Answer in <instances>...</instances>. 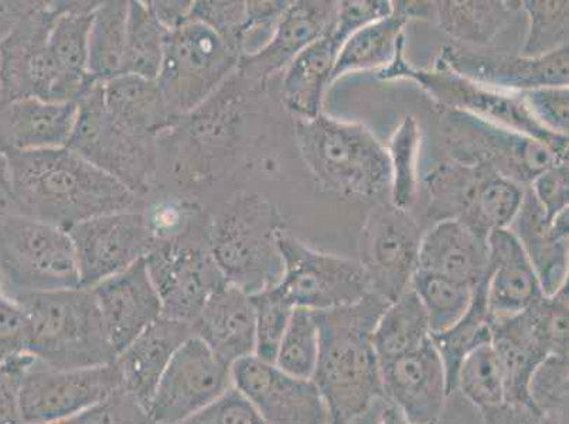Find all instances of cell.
<instances>
[{
  "mask_svg": "<svg viewBox=\"0 0 569 424\" xmlns=\"http://www.w3.org/2000/svg\"><path fill=\"white\" fill-rule=\"evenodd\" d=\"M122 387L116 362L91 369H56L26 353L19 375L24 424H57Z\"/></svg>",
  "mask_w": 569,
  "mask_h": 424,
  "instance_id": "obj_14",
  "label": "cell"
},
{
  "mask_svg": "<svg viewBox=\"0 0 569 424\" xmlns=\"http://www.w3.org/2000/svg\"><path fill=\"white\" fill-rule=\"evenodd\" d=\"M9 190V165L8 158L0 153V191Z\"/></svg>",
  "mask_w": 569,
  "mask_h": 424,
  "instance_id": "obj_63",
  "label": "cell"
},
{
  "mask_svg": "<svg viewBox=\"0 0 569 424\" xmlns=\"http://www.w3.org/2000/svg\"><path fill=\"white\" fill-rule=\"evenodd\" d=\"M139 210L154 244L179 241L209 231L210 212L190 196L158 194L154 199L142 200Z\"/></svg>",
  "mask_w": 569,
  "mask_h": 424,
  "instance_id": "obj_39",
  "label": "cell"
},
{
  "mask_svg": "<svg viewBox=\"0 0 569 424\" xmlns=\"http://www.w3.org/2000/svg\"><path fill=\"white\" fill-rule=\"evenodd\" d=\"M391 13L392 2L390 0H348V2H339L332 33L343 46L351 34L377 22V20L390 17Z\"/></svg>",
  "mask_w": 569,
  "mask_h": 424,
  "instance_id": "obj_54",
  "label": "cell"
},
{
  "mask_svg": "<svg viewBox=\"0 0 569 424\" xmlns=\"http://www.w3.org/2000/svg\"><path fill=\"white\" fill-rule=\"evenodd\" d=\"M57 424H152L147 406L131 393L119 387L106 400L86 408L79 415Z\"/></svg>",
  "mask_w": 569,
  "mask_h": 424,
  "instance_id": "obj_51",
  "label": "cell"
},
{
  "mask_svg": "<svg viewBox=\"0 0 569 424\" xmlns=\"http://www.w3.org/2000/svg\"><path fill=\"white\" fill-rule=\"evenodd\" d=\"M66 148L126 185L138 199H147L157 184L159 142L138 137L113 121L103 102L102 82L77 102L74 128Z\"/></svg>",
  "mask_w": 569,
  "mask_h": 424,
  "instance_id": "obj_9",
  "label": "cell"
},
{
  "mask_svg": "<svg viewBox=\"0 0 569 424\" xmlns=\"http://www.w3.org/2000/svg\"><path fill=\"white\" fill-rule=\"evenodd\" d=\"M26 322V353L56 369L111 364L117 354L91 289L22 294L12 299Z\"/></svg>",
  "mask_w": 569,
  "mask_h": 424,
  "instance_id": "obj_5",
  "label": "cell"
},
{
  "mask_svg": "<svg viewBox=\"0 0 569 424\" xmlns=\"http://www.w3.org/2000/svg\"><path fill=\"white\" fill-rule=\"evenodd\" d=\"M568 356H547L529 382V401L542 415L568 424Z\"/></svg>",
  "mask_w": 569,
  "mask_h": 424,
  "instance_id": "obj_46",
  "label": "cell"
},
{
  "mask_svg": "<svg viewBox=\"0 0 569 424\" xmlns=\"http://www.w3.org/2000/svg\"><path fill=\"white\" fill-rule=\"evenodd\" d=\"M80 286L69 232L20 214L0 191V292L9 299Z\"/></svg>",
  "mask_w": 569,
  "mask_h": 424,
  "instance_id": "obj_6",
  "label": "cell"
},
{
  "mask_svg": "<svg viewBox=\"0 0 569 424\" xmlns=\"http://www.w3.org/2000/svg\"><path fill=\"white\" fill-rule=\"evenodd\" d=\"M527 110L547 131L568 137L569 90L568 87H547L522 92Z\"/></svg>",
  "mask_w": 569,
  "mask_h": 424,
  "instance_id": "obj_52",
  "label": "cell"
},
{
  "mask_svg": "<svg viewBox=\"0 0 569 424\" xmlns=\"http://www.w3.org/2000/svg\"><path fill=\"white\" fill-rule=\"evenodd\" d=\"M421 137V127L417 118L403 117L387 149L391 170L390 203L403 211L412 210L421 188V178H419Z\"/></svg>",
  "mask_w": 569,
  "mask_h": 424,
  "instance_id": "obj_41",
  "label": "cell"
},
{
  "mask_svg": "<svg viewBox=\"0 0 569 424\" xmlns=\"http://www.w3.org/2000/svg\"><path fill=\"white\" fill-rule=\"evenodd\" d=\"M191 20L204 24L241 57V36L246 23V2L199 0L193 2Z\"/></svg>",
  "mask_w": 569,
  "mask_h": 424,
  "instance_id": "obj_49",
  "label": "cell"
},
{
  "mask_svg": "<svg viewBox=\"0 0 569 424\" xmlns=\"http://www.w3.org/2000/svg\"><path fill=\"white\" fill-rule=\"evenodd\" d=\"M568 216L566 210L548 220L531 190L526 188L520 209L509 225L535 267L545 296H552L568 284Z\"/></svg>",
  "mask_w": 569,
  "mask_h": 424,
  "instance_id": "obj_24",
  "label": "cell"
},
{
  "mask_svg": "<svg viewBox=\"0 0 569 424\" xmlns=\"http://www.w3.org/2000/svg\"><path fill=\"white\" fill-rule=\"evenodd\" d=\"M168 32L154 18L148 2H129L123 74L157 80L162 67Z\"/></svg>",
  "mask_w": 569,
  "mask_h": 424,
  "instance_id": "obj_40",
  "label": "cell"
},
{
  "mask_svg": "<svg viewBox=\"0 0 569 424\" xmlns=\"http://www.w3.org/2000/svg\"><path fill=\"white\" fill-rule=\"evenodd\" d=\"M281 212L267 195L236 191L210 212L209 248L222 279L252 296L281 281Z\"/></svg>",
  "mask_w": 569,
  "mask_h": 424,
  "instance_id": "obj_3",
  "label": "cell"
},
{
  "mask_svg": "<svg viewBox=\"0 0 569 424\" xmlns=\"http://www.w3.org/2000/svg\"><path fill=\"white\" fill-rule=\"evenodd\" d=\"M14 210L69 231L96 216L141 209L142 200L69 148L8 157Z\"/></svg>",
  "mask_w": 569,
  "mask_h": 424,
  "instance_id": "obj_2",
  "label": "cell"
},
{
  "mask_svg": "<svg viewBox=\"0 0 569 424\" xmlns=\"http://www.w3.org/2000/svg\"><path fill=\"white\" fill-rule=\"evenodd\" d=\"M287 0H250L246 2V23L241 36V59L257 54L271 40L279 20L291 7Z\"/></svg>",
  "mask_w": 569,
  "mask_h": 424,
  "instance_id": "obj_50",
  "label": "cell"
},
{
  "mask_svg": "<svg viewBox=\"0 0 569 424\" xmlns=\"http://www.w3.org/2000/svg\"><path fill=\"white\" fill-rule=\"evenodd\" d=\"M529 189L538 204L545 210L547 219L552 220L560 212L568 210L569 181L568 163H557L538 174Z\"/></svg>",
  "mask_w": 569,
  "mask_h": 424,
  "instance_id": "obj_55",
  "label": "cell"
},
{
  "mask_svg": "<svg viewBox=\"0 0 569 424\" xmlns=\"http://www.w3.org/2000/svg\"><path fill=\"white\" fill-rule=\"evenodd\" d=\"M410 23L392 3V13L377 22L366 26L351 34L339 51L336 61L332 84L350 72L382 70L395 60L403 40V26Z\"/></svg>",
  "mask_w": 569,
  "mask_h": 424,
  "instance_id": "obj_34",
  "label": "cell"
},
{
  "mask_svg": "<svg viewBox=\"0 0 569 424\" xmlns=\"http://www.w3.org/2000/svg\"><path fill=\"white\" fill-rule=\"evenodd\" d=\"M519 10L520 2H503V0L436 2L439 29L457 41V46L470 49H489Z\"/></svg>",
  "mask_w": 569,
  "mask_h": 424,
  "instance_id": "obj_33",
  "label": "cell"
},
{
  "mask_svg": "<svg viewBox=\"0 0 569 424\" xmlns=\"http://www.w3.org/2000/svg\"><path fill=\"white\" fill-rule=\"evenodd\" d=\"M102 91L113 121L138 137L159 142L183 121L169 110L157 80L122 74L102 82Z\"/></svg>",
  "mask_w": 569,
  "mask_h": 424,
  "instance_id": "obj_30",
  "label": "cell"
},
{
  "mask_svg": "<svg viewBox=\"0 0 569 424\" xmlns=\"http://www.w3.org/2000/svg\"><path fill=\"white\" fill-rule=\"evenodd\" d=\"M232 385L266 424H332L322 393L312 380L279 370L256 355L231 366Z\"/></svg>",
  "mask_w": 569,
  "mask_h": 424,
  "instance_id": "obj_20",
  "label": "cell"
},
{
  "mask_svg": "<svg viewBox=\"0 0 569 424\" xmlns=\"http://www.w3.org/2000/svg\"><path fill=\"white\" fill-rule=\"evenodd\" d=\"M417 271L436 273L475 289L488 276V236L459 221H438L423 232Z\"/></svg>",
  "mask_w": 569,
  "mask_h": 424,
  "instance_id": "obj_26",
  "label": "cell"
},
{
  "mask_svg": "<svg viewBox=\"0 0 569 424\" xmlns=\"http://www.w3.org/2000/svg\"><path fill=\"white\" fill-rule=\"evenodd\" d=\"M98 4L53 2L57 17L49 33V51L57 67L76 79H92L88 72V34Z\"/></svg>",
  "mask_w": 569,
  "mask_h": 424,
  "instance_id": "obj_37",
  "label": "cell"
},
{
  "mask_svg": "<svg viewBox=\"0 0 569 424\" xmlns=\"http://www.w3.org/2000/svg\"><path fill=\"white\" fill-rule=\"evenodd\" d=\"M439 133L445 158L489 169L521 188L551 165L567 163L536 139L469 113L442 110Z\"/></svg>",
  "mask_w": 569,
  "mask_h": 424,
  "instance_id": "obj_11",
  "label": "cell"
},
{
  "mask_svg": "<svg viewBox=\"0 0 569 424\" xmlns=\"http://www.w3.org/2000/svg\"><path fill=\"white\" fill-rule=\"evenodd\" d=\"M411 289L426 310L431 333L438 334L452 327L467 313L476 287L436 273L417 271Z\"/></svg>",
  "mask_w": 569,
  "mask_h": 424,
  "instance_id": "obj_42",
  "label": "cell"
},
{
  "mask_svg": "<svg viewBox=\"0 0 569 424\" xmlns=\"http://www.w3.org/2000/svg\"><path fill=\"white\" fill-rule=\"evenodd\" d=\"M193 337L190 324L159 317L117 355L123 390L147 406L173 356Z\"/></svg>",
  "mask_w": 569,
  "mask_h": 424,
  "instance_id": "obj_28",
  "label": "cell"
},
{
  "mask_svg": "<svg viewBox=\"0 0 569 424\" xmlns=\"http://www.w3.org/2000/svg\"><path fill=\"white\" fill-rule=\"evenodd\" d=\"M387 300L370 292L349 306L313 312L319 356L312 381L332 424H377L388 402L372 333Z\"/></svg>",
  "mask_w": 569,
  "mask_h": 424,
  "instance_id": "obj_1",
  "label": "cell"
},
{
  "mask_svg": "<svg viewBox=\"0 0 569 424\" xmlns=\"http://www.w3.org/2000/svg\"><path fill=\"white\" fill-rule=\"evenodd\" d=\"M408 20L429 19L436 14V2H392Z\"/></svg>",
  "mask_w": 569,
  "mask_h": 424,
  "instance_id": "obj_61",
  "label": "cell"
},
{
  "mask_svg": "<svg viewBox=\"0 0 569 424\" xmlns=\"http://www.w3.org/2000/svg\"><path fill=\"white\" fill-rule=\"evenodd\" d=\"M431 337L426 310L410 287L382 312L372 333V344L380 362H385L413 353Z\"/></svg>",
  "mask_w": 569,
  "mask_h": 424,
  "instance_id": "obj_35",
  "label": "cell"
},
{
  "mask_svg": "<svg viewBox=\"0 0 569 424\" xmlns=\"http://www.w3.org/2000/svg\"><path fill=\"white\" fill-rule=\"evenodd\" d=\"M382 392L412 424H438L449 396L447 372L432 337L413 353L380 362Z\"/></svg>",
  "mask_w": 569,
  "mask_h": 424,
  "instance_id": "obj_21",
  "label": "cell"
},
{
  "mask_svg": "<svg viewBox=\"0 0 569 424\" xmlns=\"http://www.w3.org/2000/svg\"><path fill=\"white\" fill-rule=\"evenodd\" d=\"M480 413L485 424H558L538 412L531 403L503 402Z\"/></svg>",
  "mask_w": 569,
  "mask_h": 424,
  "instance_id": "obj_58",
  "label": "cell"
},
{
  "mask_svg": "<svg viewBox=\"0 0 569 424\" xmlns=\"http://www.w3.org/2000/svg\"><path fill=\"white\" fill-rule=\"evenodd\" d=\"M341 43L332 30L315 41L283 71L281 100L298 121H310L323 113V97L332 75Z\"/></svg>",
  "mask_w": 569,
  "mask_h": 424,
  "instance_id": "obj_32",
  "label": "cell"
},
{
  "mask_svg": "<svg viewBox=\"0 0 569 424\" xmlns=\"http://www.w3.org/2000/svg\"><path fill=\"white\" fill-rule=\"evenodd\" d=\"M193 335L229 365L256 354V313L251 297L222 284L191 323Z\"/></svg>",
  "mask_w": 569,
  "mask_h": 424,
  "instance_id": "obj_27",
  "label": "cell"
},
{
  "mask_svg": "<svg viewBox=\"0 0 569 424\" xmlns=\"http://www.w3.org/2000/svg\"><path fill=\"white\" fill-rule=\"evenodd\" d=\"M536 333L548 355L568 356V284L552 296H542L527 307Z\"/></svg>",
  "mask_w": 569,
  "mask_h": 424,
  "instance_id": "obj_48",
  "label": "cell"
},
{
  "mask_svg": "<svg viewBox=\"0 0 569 424\" xmlns=\"http://www.w3.org/2000/svg\"><path fill=\"white\" fill-rule=\"evenodd\" d=\"M26 353V322L22 309L0 292V365Z\"/></svg>",
  "mask_w": 569,
  "mask_h": 424,
  "instance_id": "obj_56",
  "label": "cell"
},
{
  "mask_svg": "<svg viewBox=\"0 0 569 424\" xmlns=\"http://www.w3.org/2000/svg\"><path fill=\"white\" fill-rule=\"evenodd\" d=\"M77 103L0 97V153L4 157L66 148L74 128Z\"/></svg>",
  "mask_w": 569,
  "mask_h": 424,
  "instance_id": "obj_25",
  "label": "cell"
},
{
  "mask_svg": "<svg viewBox=\"0 0 569 424\" xmlns=\"http://www.w3.org/2000/svg\"><path fill=\"white\" fill-rule=\"evenodd\" d=\"M240 60L219 36L194 20L168 33L157 82L169 110L180 119L198 111L236 74Z\"/></svg>",
  "mask_w": 569,
  "mask_h": 424,
  "instance_id": "obj_10",
  "label": "cell"
},
{
  "mask_svg": "<svg viewBox=\"0 0 569 424\" xmlns=\"http://www.w3.org/2000/svg\"><path fill=\"white\" fill-rule=\"evenodd\" d=\"M46 2H0V41L33 17L44 7Z\"/></svg>",
  "mask_w": 569,
  "mask_h": 424,
  "instance_id": "obj_60",
  "label": "cell"
},
{
  "mask_svg": "<svg viewBox=\"0 0 569 424\" xmlns=\"http://www.w3.org/2000/svg\"><path fill=\"white\" fill-rule=\"evenodd\" d=\"M154 18L168 33L182 28L191 20V0H149Z\"/></svg>",
  "mask_w": 569,
  "mask_h": 424,
  "instance_id": "obj_59",
  "label": "cell"
},
{
  "mask_svg": "<svg viewBox=\"0 0 569 424\" xmlns=\"http://www.w3.org/2000/svg\"><path fill=\"white\" fill-rule=\"evenodd\" d=\"M490 319L488 276H486L485 281L476 286L467 313L452 327L442 333L432 334L433 344L437 346L445 372H447L449 395L455 392V381H457L458 370L465 356L472 353L478 346L490 343Z\"/></svg>",
  "mask_w": 569,
  "mask_h": 424,
  "instance_id": "obj_38",
  "label": "cell"
},
{
  "mask_svg": "<svg viewBox=\"0 0 569 424\" xmlns=\"http://www.w3.org/2000/svg\"><path fill=\"white\" fill-rule=\"evenodd\" d=\"M250 297L253 313H256V354L253 355L273 364L295 307L276 286L252 294Z\"/></svg>",
  "mask_w": 569,
  "mask_h": 424,
  "instance_id": "obj_47",
  "label": "cell"
},
{
  "mask_svg": "<svg viewBox=\"0 0 569 424\" xmlns=\"http://www.w3.org/2000/svg\"><path fill=\"white\" fill-rule=\"evenodd\" d=\"M278 245L283 272L276 287L295 309L325 312L349 306L371 292L359 261L313 250L287 232Z\"/></svg>",
  "mask_w": 569,
  "mask_h": 424,
  "instance_id": "obj_13",
  "label": "cell"
},
{
  "mask_svg": "<svg viewBox=\"0 0 569 424\" xmlns=\"http://www.w3.org/2000/svg\"><path fill=\"white\" fill-rule=\"evenodd\" d=\"M338 3L332 0L292 2L266 48L240 60L237 75L252 90H262L273 75L287 70L305 49L333 29Z\"/></svg>",
  "mask_w": 569,
  "mask_h": 424,
  "instance_id": "obj_22",
  "label": "cell"
},
{
  "mask_svg": "<svg viewBox=\"0 0 569 424\" xmlns=\"http://www.w3.org/2000/svg\"><path fill=\"white\" fill-rule=\"evenodd\" d=\"M423 232L410 211L390 201L376 204L360 232V265L372 293L388 303L411 287Z\"/></svg>",
  "mask_w": 569,
  "mask_h": 424,
  "instance_id": "obj_16",
  "label": "cell"
},
{
  "mask_svg": "<svg viewBox=\"0 0 569 424\" xmlns=\"http://www.w3.org/2000/svg\"><path fill=\"white\" fill-rule=\"evenodd\" d=\"M56 17L53 2H46L0 41V97L77 103L97 84L92 79L67 75L57 67L48 46Z\"/></svg>",
  "mask_w": 569,
  "mask_h": 424,
  "instance_id": "obj_12",
  "label": "cell"
},
{
  "mask_svg": "<svg viewBox=\"0 0 569 424\" xmlns=\"http://www.w3.org/2000/svg\"><path fill=\"white\" fill-rule=\"evenodd\" d=\"M305 164L325 190L349 200H390L391 170L387 149L371 129L320 113L295 123Z\"/></svg>",
  "mask_w": 569,
  "mask_h": 424,
  "instance_id": "obj_4",
  "label": "cell"
},
{
  "mask_svg": "<svg viewBox=\"0 0 569 424\" xmlns=\"http://www.w3.org/2000/svg\"><path fill=\"white\" fill-rule=\"evenodd\" d=\"M377 424H412L408 422L406 417L401 415L400 412L397 411L395 406L388 405L385 411H382L379 422Z\"/></svg>",
  "mask_w": 569,
  "mask_h": 424,
  "instance_id": "obj_62",
  "label": "cell"
},
{
  "mask_svg": "<svg viewBox=\"0 0 569 424\" xmlns=\"http://www.w3.org/2000/svg\"><path fill=\"white\" fill-rule=\"evenodd\" d=\"M67 232L74 245L80 286L86 289L143 261L154 246L139 209L96 216Z\"/></svg>",
  "mask_w": 569,
  "mask_h": 424,
  "instance_id": "obj_18",
  "label": "cell"
},
{
  "mask_svg": "<svg viewBox=\"0 0 569 424\" xmlns=\"http://www.w3.org/2000/svg\"><path fill=\"white\" fill-rule=\"evenodd\" d=\"M24 354L0 365V424H24L19 401V375Z\"/></svg>",
  "mask_w": 569,
  "mask_h": 424,
  "instance_id": "obj_57",
  "label": "cell"
},
{
  "mask_svg": "<svg viewBox=\"0 0 569 424\" xmlns=\"http://www.w3.org/2000/svg\"><path fill=\"white\" fill-rule=\"evenodd\" d=\"M455 391L462 392L479 411L506 402L503 376L491 343L480 345L465 356L455 381Z\"/></svg>",
  "mask_w": 569,
  "mask_h": 424,
  "instance_id": "obj_43",
  "label": "cell"
},
{
  "mask_svg": "<svg viewBox=\"0 0 569 424\" xmlns=\"http://www.w3.org/2000/svg\"><path fill=\"white\" fill-rule=\"evenodd\" d=\"M129 2H100L92 13L88 34V72L97 82L123 74Z\"/></svg>",
  "mask_w": 569,
  "mask_h": 424,
  "instance_id": "obj_36",
  "label": "cell"
},
{
  "mask_svg": "<svg viewBox=\"0 0 569 424\" xmlns=\"http://www.w3.org/2000/svg\"><path fill=\"white\" fill-rule=\"evenodd\" d=\"M91 292L117 355L162 317V304L144 261L96 284Z\"/></svg>",
  "mask_w": 569,
  "mask_h": 424,
  "instance_id": "obj_23",
  "label": "cell"
},
{
  "mask_svg": "<svg viewBox=\"0 0 569 424\" xmlns=\"http://www.w3.org/2000/svg\"><path fill=\"white\" fill-rule=\"evenodd\" d=\"M179 424H266L256 408L232 386L210 405Z\"/></svg>",
  "mask_w": 569,
  "mask_h": 424,
  "instance_id": "obj_53",
  "label": "cell"
},
{
  "mask_svg": "<svg viewBox=\"0 0 569 424\" xmlns=\"http://www.w3.org/2000/svg\"><path fill=\"white\" fill-rule=\"evenodd\" d=\"M319 356V331L313 312L295 309L273 364L287 374L312 380Z\"/></svg>",
  "mask_w": 569,
  "mask_h": 424,
  "instance_id": "obj_45",
  "label": "cell"
},
{
  "mask_svg": "<svg viewBox=\"0 0 569 424\" xmlns=\"http://www.w3.org/2000/svg\"><path fill=\"white\" fill-rule=\"evenodd\" d=\"M402 41L391 64L379 71L382 81L410 80L426 91L442 110L469 113L496 125L527 134L546 144L561 162L568 163V137L542 128L527 110L521 94L491 90L465 79L436 60L432 69H418L403 55Z\"/></svg>",
  "mask_w": 569,
  "mask_h": 424,
  "instance_id": "obj_7",
  "label": "cell"
},
{
  "mask_svg": "<svg viewBox=\"0 0 569 424\" xmlns=\"http://www.w3.org/2000/svg\"><path fill=\"white\" fill-rule=\"evenodd\" d=\"M163 317L190 324L224 284L209 248V231L160 242L144 258Z\"/></svg>",
  "mask_w": 569,
  "mask_h": 424,
  "instance_id": "obj_15",
  "label": "cell"
},
{
  "mask_svg": "<svg viewBox=\"0 0 569 424\" xmlns=\"http://www.w3.org/2000/svg\"><path fill=\"white\" fill-rule=\"evenodd\" d=\"M421 183L429 219L459 221L485 236L509 229L525 195V188L503 175L445 157L432 163Z\"/></svg>",
  "mask_w": 569,
  "mask_h": 424,
  "instance_id": "obj_8",
  "label": "cell"
},
{
  "mask_svg": "<svg viewBox=\"0 0 569 424\" xmlns=\"http://www.w3.org/2000/svg\"><path fill=\"white\" fill-rule=\"evenodd\" d=\"M437 60L465 79L509 94L568 87L569 82L568 46L550 54L526 57L453 44L445 46Z\"/></svg>",
  "mask_w": 569,
  "mask_h": 424,
  "instance_id": "obj_19",
  "label": "cell"
},
{
  "mask_svg": "<svg viewBox=\"0 0 569 424\" xmlns=\"http://www.w3.org/2000/svg\"><path fill=\"white\" fill-rule=\"evenodd\" d=\"M488 304L491 317L522 312L545 296L525 250L509 229L488 235Z\"/></svg>",
  "mask_w": 569,
  "mask_h": 424,
  "instance_id": "obj_29",
  "label": "cell"
},
{
  "mask_svg": "<svg viewBox=\"0 0 569 424\" xmlns=\"http://www.w3.org/2000/svg\"><path fill=\"white\" fill-rule=\"evenodd\" d=\"M232 386L231 365L193 335L159 381L148 403L149 418L152 424H179Z\"/></svg>",
  "mask_w": 569,
  "mask_h": 424,
  "instance_id": "obj_17",
  "label": "cell"
},
{
  "mask_svg": "<svg viewBox=\"0 0 569 424\" xmlns=\"http://www.w3.org/2000/svg\"><path fill=\"white\" fill-rule=\"evenodd\" d=\"M490 333L503 376L506 402L530 403L532 372L550 355L537 337L529 312L526 309L505 317H491Z\"/></svg>",
  "mask_w": 569,
  "mask_h": 424,
  "instance_id": "obj_31",
  "label": "cell"
},
{
  "mask_svg": "<svg viewBox=\"0 0 569 424\" xmlns=\"http://www.w3.org/2000/svg\"><path fill=\"white\" fill-rule=\"evenodd\" d=\"M520 10L527 13L530 24L520 54L540 57L568 46L569 3L522 0Z\"/></svg>",
  "mask_w": 569,
  "mask_h": 424,
  "instance_id": "obj_44",
  "label": "cell"
}]
</instances>
